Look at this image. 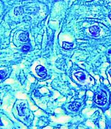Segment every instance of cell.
<instances>
[{
  "label": "cell",
  "mask_w": 111,
  "mask_h": 129,
  "mask_svg": "<svg viewBox=\"0 0 111 129\" xmlns=\"http://www.w3.org/2000/svg\"><path fill=\"white\" fill-rule=\"evenodd\" d=\"M109 18L110 19V20H111V14H110V15H109Z\"/></svg>",
  "instance_id": "4fadbf2b"
},
{
  "label": "cell",
  "mask_w": 111,
  "mask_h": 129,
  "mask_svg": "<svg viewBox=\"0 0 111 129\" xmlns=\"http://www.w3.org/2000/svg\"><path fill=\"white\" fill-rule=\"evenodd\" d=\"M74 46L73 43H70L68 42H63L62 47L63 49L66 50H70L73 48Z\"/></svg>",
  "instance_id": "ba28073f"
},
{
  "label": "cell",
  "mask_w": 111,
  "mask_h": 129,
  "mask_svg": "<svg viewBox=\"0 0 111 129\" xmlns=\"http://www.w3.org/2000/svg\"><path fill=\"white\" fill-rule=\"evenodd\" d=\"M89 31L90 33L94 36H99L100 32V29L99 27L96 25L90 27L89 28Z\"/></svg>",
  "instance_id": "3957f363"
},
{
  "label": "cell",
  "mask_w": 111,
  "mask_h": 129,
  "mask_svg": "<svg viewBox=\"0 0 111 129\" xmlns=\"http://www.w3.org/2000/svg\"><path fill=\"white\" fill-rule=\"evenodd\" d=\"M0 79H2L3 78L5 77L6 76V73L4 70H0Z\"/></svg>",
  "instance_id": "30bf717a"
},
{
  "label": "cell",
  "mask_w": 111,
  "mask_h": 129,
  "mask_svg": "<svg viewBox=\"0 0 111 129\" xmlns=\"http://www.w3.org/2000/svg\"><path fill=\"white\" fill-rule=\"evenodd\" d=\"M25 108H26V106L24 103H21L18 105L17 109L18 112V115L19 116H23L24 115V112Z\"/></svg>",
  "instance_id": "5b68a950"
},
{
  "label": "cell",
  "mask_w": 111,
  "mask_h": 129,
  "mask_svg": "<svg viewBox=\"0 0 111 129\" xmlns=\"http://www.w3.org/2000/svg\"><path fill=\"white\" fill-rule=\"evenodd\" d=\"M36 73L38 76L42 78H45L47 76V71L46 69L41 65H39L35 69Z\"/></svg>",
  "instance_id": "6da1fadb"
},
{
  "label": "cell",
  "mask_w": 111,
  "mask_h": 129,
  "mask_svg": "<svg viewBox=\"0 0 111 129\" xmlns=\"http://www.w3.org/2000/svg\"><path fill=\"white\" fill-rule=\"evenodd\" d=\"M109 74L110 75V76H111V69L109 71Z\"/></svg>",
  "instance_id": "7c38bea8"
},
{
  "label": "cell",
  "mask_w": 111,
  "mask_h": 129,
  "mask_svg": "<svg viewBox=\"0 0 111 129\" xmlns=\"http://www.w3.org/2000/svg\"><path fill=\"white\" fill-rule=\"evenodd\" d=\"M95 103L99 105H103L106 103L107 99L106 97L101 94H96L94 98Z\"/></svg>",
  "instance_id": "7a4b0ae2"
},
{
  "label": "cell",
  "mask_w": 111,
  "mask_h": 129,
  "mask_svg": "<svg viewBox=\"0 0 111 129\" xmlns=\"http://www.w3.org/2000/svg\"><path fill=\"white\" fill-rule=\"evenodd\" d=\"M30 49V47L28 46H24L22 47V50L23 52H28Z\"/></svg>",
  "instance_id": "8fae6325"
},
{
  "label": "cell",
  "mask_w": 111,
  "mask_h": 129,
  "mask_svg": "<svg viewBox=\"0 0 111 129\" xmlns=\"http://www.w3.org/2000/svg\"><path fill=\"white\" fill-rule=\"evenodd\" d=\"M17 8L18 10L17 11V10L15 9V14H16L17 13V12H18V15H20L22 14L23 13V9L21 7H17Z\"/></svg>",
  "instance_id": "9c48e42d"
},
{
  "label": "cell",
  "mask_w": 111,
  "mask_h": 129,
  "mask_svg": "<svg viewBox=\"0 0 111 129\" xmlns=\"http://www.w3.org/2000/svg\"><path fill=\"white\" fill-rule=\"evenodd\" d=\"M19 38L21 41L26 42L28 39V35L27 33H23L19 35Z\"/></svg>",
  "instance_id": "52a82bcc"
},
{
  "label": "cell",
  "mask_w": 111,
  "mask_h": 129,
  "mask_svg": "<svg viewBox=\"0 0 111 129\" xmlns=\"http://www.w3.org/2000/svg\"><path fill=\"white\" fill-rule=\"evenodd\" d=\"M80 107H81V104L79 103L74 102L73 103H72L71 105H69L68 108L72 111L76 112L79 110Z\"/></svg>",
  "instance_id": "277c9868"
},
{
  "label": "cell",
  "mask_w": 111,
  "mask_h": 129,
  "mask_svg": "<svg viewBox=\"0 0 111 129\" xmlns=\"http://www.w3.org/2000/svg\"><path fill=\"white\" fill-rule=\"evenodd\" d=\"M74 76L79 81H83L85 79V74L80 71L77 72L74 74Z\"/></svg>",
  "instance_id": "8992f818"
}]
</instances>
